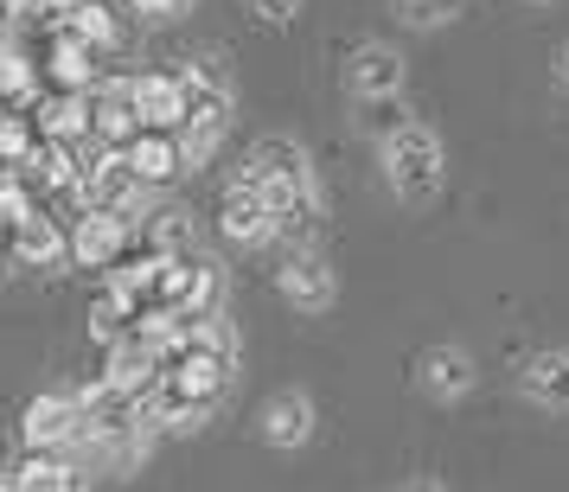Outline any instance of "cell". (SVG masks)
Here are the masks:
<instances>
[{
	"label": "cell",
	"mask_w": 569,
	"mask_h": 492,
	"mask_svg": "<svg viewBox=\"0 0 569 492\" xmlns=\"http://www.w3.org/2000/svg\"><path fill=\"white\" fill-rule=\"evenodd\" d=\"M122 243H129V218L122 211H83L78 231H71V257L83 269H109V262L122 257Z\"/></svg>",
	"instance_id": "obj_13"
},
{
	"label": "cell",
	"mask_w": 569,
	"mask_h": 492,
	"mask_svg": "<svg viewBox=\"0 0 569 492\" xmlns=\"http://www.w3.org/2000/svg\"><path fill=\"white\" fill-rule=\"evenodd\" d=\"M0 160H7V167H27L32 160V134H27V122H13V116L0 122Z\"/></svg>",
	"instance_id": "obj_29"
},
{
	"label": "cell",
	"mask_w": 569,
	"mask_h": 492,
	"mask_svg": "<svg viewBox=\"0 0 569 492\" xmlns=\"http://www.w3.org/2000/svg\"><path fill=\"white\" fill-rule=\"evenodd\" d=\"M32 90H39V71H32V58L20 46H0V97H13V103H32Z\"/></svg>",
	"instance_id": "obj_26"
},
{
	"label": "cell",
	"mask_w": 569,
	"mask_h": 492,
	"mask_svg": "<svg viewBox=\"0 0 569 492\" xmlns=\"http://www.w3.org/2000/svg\"><path fill=\"white\" fill-rule=\"evenodd\" d=\"M525 7H550V0H525Z\"/></svg>",
	"instance_id": "obj_36"
},
{
	"label": "cell",
	"mask_w": 569,
	"mask_h": 492,
	"mask_svg": "<svg viewBox=\"0 0 569 492\" xmlns=\"http://www.w3.org/2000/svg\"><path fill=\"white\" fill-rule=\"evenodd\" d=\"M186 83V122H211V129H231V109H237V83L224 71V58H192L180 71ZM180 122V129H186Z\"/></svg>",
	"instance_id": "obj_4"
},
{
	"label": "cell",
	"mask_w": 569,
	"mask_h": 492,
	"mask_svg": "<svg viewBox=\"0 0 569 492\" xmlns=\"http://www.w3.org/2000/svg\"><path fill=\"white\" fill-rule=\"evenodd\" d=\"M20 435H27L32 448H78L83 441V396L78 390H46V396H32Z\"/></svg>",
	"instance_id": "obj_7"
},
{
	"label": "cell",
	"mask_w": 569,
	"mask_h": 492,
	"mask_svg": "<svg viewBox=\"0 0 569 492\" xmlns=\"http://www.w3.org/2000/svg\"><path fill=\"white\" fill-rule=\"evenodd\" d=\"M46 0H0V27H20V20H32Z\"/></svg>",
	"instance_id": "obj_31"
},
{
	"label": "cell",
	"mask_w": 569,
	"mask_h": 492,
	"mask_svg": "<svg viewBox=\"0 0 569 492\" xmlns=\"http://www.w3.org/2000/svg\"><path fill=\"white\" fill-rule=\"evenodd\" d=\"M46 7H52V13H71V7H83V0H46Z\"/></svg>",
	"instance_id": "obj_35"
},
{
	"label": "cell",
	"mask_w": 569,
	"mask_h": 492,
	"mask_svg": "<svg viewBox=\"0 0 569 492\" xmlns=\"http://www.w3.org/2000/svg\"><path fill=\"white\" fill-rule=\"evenodd\" d=\"M129 320H141V313H134L129 301H122V294H116V288H109L103 301H97V308H90V339H103V345H116V339H129V333H134Z\"/></svg>",
	"instance_id": "obj_24"
},
{
	"label": "cell",
	"mask_w": 569,
	"mask_h": 492,
	"mask_svg": "<svg viewBox=\"0 0 569 492\" xmlns=\"http://www.w3.org/2000/svg\"><path fill=\"white\" fill-rule=\"evenodd\" d=\"M276 288H282V301L295 313H327L339 301V275L320 250H295V257L276 269Z\"/></svg>",
	"instance_id": "obj_6"
},
{
	"label": "cell",
	"mask_w": 569,
	"mask_h": 492,
	"mask_svg": "<svg viewBox=\"0 0 569 492\" xmlns=\"http://www.w3.org/2000/svg\"><path fill=\"white\" fill-rule=\"evenodd\" d=\"M397 492H448L441 480H410V486H397Z\"/></svg>",
	"instance_id": "obj_34"
},
{
	"label": "cell",
	"mask_w": 569,
	"mask_h": 492,
	"mask_svg": "<svg viewBox=\"0 0 569 492\" xmlns=\"http://www.w3.org/2000/svg\"><path fill=\"white\" fill-rule=\"evenodd\" d=\"M416 384H422V396H436V403H461L480 384V364H473L467 345H429L416 359Z\"/></svg>",
	"instance_id": "obj_9"
},
{
	"label": "cell",
	"mask_w": 569,
	"mask_h": 492,
	"mask_svg": "<svg viewBox=\"0 0 569 492\" xmlns=\"http://www.w3.org/2000/svg\"><path fill=\"white\" fill-rule=\"evenodd\" d=\"M0 492H20V486H13V480H7V486H0Z\"/></svg>",
	"instance_id": "obj_37"
},
{
	"label": "cell",
	"mask_w": 569,
	"mask_h": 492,
	"mask_svg": "<svg viewBox=\"0 0 569 492\" xmlns=\"http://www.w3.org/2000/svg\"><path fill=\"white\" fill-rule=\"evenodd\" d=\"M32 173L46 185H64V192H78L83 185V160H78V141H46V148H32L27 160Z\"/></svg>",
	"instance_id": "obj_21"
},
{
	"label": "cell",
	"mask_w": 569,
	"mask_h": 492,
	"mask_svg": "<svg viewBox=\"0 0 569 492\" xmlns=\"http://www.w3.org/2000/svg\"><path fill=\"white\" fill-rule=\"evenodd\" d=\"M557 83H563V90H569V39H563V46H557Z\"/></svg>",
	"instance_id": "obj_33"
},
{
	"label": "cell",
	"mask_w": 569,
	"mask_h": 492,
	"mask_svg": "<svg viewBox=\"0 0 569 492\" xmlns=\"http://www.w3.org/2000/svg\"><path fill=\"white\" fill-rule=\"evenodd\" d=\"M243 7H250V13H257L262 27H288V20H295V13H301V0H243Z\"/></svg>",
	"instance_id": "obj_30"
},
{
	"label": "cell",
	"mask_w": 569,
	"mask_h": 492,
	"mask_svg": "<svg viewBox=\"0 0 569 492\" xmlns=\"http://www.w3.org/2000/svg\"><path fill=\"white\" fill-rule=\"evenodd\" d=\"M403 83H410V64L397 46L385 39H365L346 52V90H352V103H385V97H403Z\"/></svg>",
	"instance_id": "obj_3"
},
{
	"label": "cell",
	"mask_w": 569,
	"mask_h": 492,
	"mask_svg": "<svg viewBox=\"0 0 569 492\" xmlns=\"http://www.w3.org/2000/svg\"><path fill=\"white\" fill-rule=\"evenodd\" d=\"M90 134L103 148H129L141 134V109H134V78H116V83H97V103H90Z\"/></svg>",
	"instance_id": "obj_11"
},
{
	"label": "cell",
	"mask_w": 569,
	"mask_h": 492,
	"mask_svg": "<svg viewBox=\"0 0 569 492\" xmlns=\"http://www.w3.org/2000/svg\"><path fill=\"white\" fill-rule=\"evenodd\" d=\"M134 109H141V129H180L186 122V83L180 78H134Z\"/></svg>",
	"instance_id": "obj_15"
},
{
	"label": "cell",
	"mask_w": 569,
	"mask_h": 492,
	"mask_svg": "<svg viewBox=\"0 0 569 492\" xmlns=\"http://www.w3.org/2000/svg\"><path fill=\"white\" fill-rule=\"evenodd\" d=\"M154 231V250L160 257H199V224H192V211H180V205H167L148 224Z\"/></svg>",
	"instance_id": "obj_22"
},
{
	"label": "cell",
	"mask_w": 569,
	"mask_h": 492,
	"mask_svg": "<svg viewBox=\"0 0 569 492\" xmlns=\"http://www.w3.org/2000/svg\"><path fill=\"white\" fill-rule=\"evenodd\" d=\"M378 167H385V185L403 205H429L448 185V148H441V134L429 122H397L378 141Z\"/></svg>",
	"instance_id": "obj_2"
},
{
	"label": "cell",
	"mask_w": 569,
	"mask_h": 492,
	"mask_svg": "<svg viewBox=\"0 0 569 492\" xmlns=\"http://www.w3.org/2000/svg\"><path fill=\"white\" fill-rule=\"evenodd\" d=\"M129 160H134V173H141L148 185H167V180L186 167V160H180V141H173L167 129H141V134L129 141Z\"/></svg>",
	"instance_id": "obj_17"
},
{
	"label": "cell",
	"mask_w": 569,
	"mask_h": 492,
	"mask_svg": "<svg viewBox=\"0 0 569 492\" xmlns=\"http://www.w3.org/2000/svg\"><path fill=\"white\" fill-rule=\"evenodd\" d=\"M243 173L262 185V199H269V211H276L282 231H308L313 218H320L313 160L295 134H262L257 148H250V160H243Z\"/></svg>",
	"instance_id": "obj_1"
},
{
	"label": "cell",
	"mask_w": 569,
	"mask_h": 492,
	"mask_svg": "<svg viewBox=\"0 0 569 492\" xmlns=\"http://www.w3.org/2000/svg\"><path fill=\"white\" fill-rule=\"evenodd\" d=\"M218 231L231 237V243H243V250H257V243H269V237H282L276 211H269V199H262V185L250 180V173H237V180L224 185V205H218Z\"/></svg>",
	"instance_id": "obj_5"
},
{
	"label": "cell",
	"mask_w": 569,
	"mask_h": 492,
	"mask_svg": "<svg viewBox=\"0 0 569 492\" xmlns=\"http://www.w3.org/2000/svg\"><path fill=\"white\" fill-rule=\"evenodd\" d=\"M257 435L269 441V448H282V454L308 448L313 441V396L308 390H276L257 415Z\"/></svg>",
	"instance_id": "obj_10"
},
{
	"label": "cell",
	"mask_w": 569,
	"mask_h": 492,
	"mask_svg": "<svg viewBox=\"0 0 569 492\" xmlns=\"http://www.w3.org/2000/svg\"><path fill=\"white\" fill-rule=\"evenodd\" d=\"M20 492H83V466L64 461V448H32V461L13 473Z\"/></svg>",
	"instance_id": "obj_16"
},
{
	"label": "cell",
	"mask_w": 569,
	"mask_h": 492,
	"mask_svg": "<svg viewBox=\"0 0 569 492\" xmlns=\"http://www.w3.org/2000/svg\"><path fill=\"white\" fill-rule=\"evenodd\" d=\"M39 129H46V141H83L90 134V90L52 97V103L39 109Z\"/></svg>",
	"instance_id": "obj_20"
},
{
	"label": "cell",
	"mask_w": 569,
	"mask_h": 492,
	"mask_svg": "<svg viewBox=\"0 0 569 492\" xmlns=\"http://www.w3.org/2000/svg\"><path fill=\"white\" fill-rule=\"evenodd\" d=\"M467 0H397V20L416 32H441L448 20H461Z\"/></svg>",
	"instance_id": "obj_25"
},
{
	"label": "cell",
	"mask_w": 569,
	"mask_h": 492,
	"mask_svg": "<svg viewBox=\"0 0 569 492\" xmlns=\"http://www.w3.org/2000/svg\"><path fill=\"white\" fill-rule=\"evenodd\" d=\"M518 390H525V403L569 415V352H531L518 364Z\"/></svg>",
	"instance_id": "obj_12"
},
{
	"label": "cell",
	"mask_w": 569,
	"mask_h": 492,
	"mask_svg": "<svg viewBox=\"0 0 569 492\" xmlns=\"http://www.w3.org/2000/svg\"><path fill=\"white\" fill-rule=\"evenodd\" d=\"M64 27L78 32L83 46H97V52H109V46H122V27H116V13H109V7H97V0H83V7H71V13H64Z\"/></svg>",
	"instance_id": "obj_23"
},
{
	"label": "cell",
	"mask_w": 569,
	"mask_h": 492,
	"mask_svg": "<svg viewBox=\"0 0 569 492\" xmlns=\"http://www.w3.org/2000/svg\"><path fill=\"white\" fill-rule=\"evenodd\" d=\"M218 288H224V275H218V262L206 257H167V282H160V308L173 313H218Z\"/></svg>",
	"instance_id": "obj_8"
},
{
	"label": "cell",
	"mask_w": 569,
	"mask_h": 492,
	"mask_svg": "<svg viewBox=\"0 0 569 492\" xmlns=\"http://www.w3.org/2000/svg\"><path fill=\"white\" fill-rule=\"evenodd\" d=\"M218 141H224V129H211V122H186L180 129V160L186 167H206V160L218 154Z\"/></svg>",
	"instance_id": "obj_27"
},
{
	"label": "cell",
	"mask_w": 569,
	"mask_h": 492,
	"mask_svg": "<svg viewBox=\"0 0 569 492\" xmlns=\"http://www.w3.org/2000/svg\"><path fill=\"white\" fill-rule=\"evenodd\" d=\"M134 13H148V20H173L180 7H192V0H129Z\"/></svg>",
	"instance_id": "obj_32"
},
{
	"label": "cell",
	"mask_w": 569,
	"mask_h": 492,
	"mask_svg": "<svg viewBox=\"0 0 569 492\" xmlns=\"http://www.w3.org/2000/svg\"><path fill=\"white\" fill-rule=\"evenodd\" d=\"M20 218H32L27 185H20V173H0V224H20Z\"/></svg>",
	"instance_id": "obj_28"
},
{
	"label": "cell",
	"mask_w": 569,
	"mask_h": 492,
	"mask_svg": "<svg viewBox=\"0 0 569 492\" xmlns=\"http://www.w3.org/2000/svg\"><path fill=\"white\" fill-rule=\"evenodd\" d=\"M52 78L64 83V90H97V46H83L78 32L64 27L52 46Z\"/></svg>",
	"instance_id": "obj_19"
},
{
	"label": "cell",
	"mask_w": 569,
	"mask_h": 492,
	"mask_svg": "<svg viewBox=\"0 0 569 492\" xmlns=\"http://www.w3.org/2000/svg\"><path fill=\"white\" fill-rule=\"evenodd\" d=\"M160 371H167V359L154 352V339H148V333H129V339H116V345H109V384L148 396V390L160 384Z\"/></svg>",
	"instance_id": "obj_14"
},
{
	"label": "cell",
	"mask_w": 569,
	"mask_h": 492,
	"mask_svg": "<svg viewBox=\"0 0 569 492\" xmlns=\"http://www.w3.org/2000/svg\"><path fill=\"white\" fill-rule=\"evenodd\" d=\"M64 250H71V237H58L52 218H39V211H32V218L13 224V257L27 262V269H52Z\"/></svg>",
	"instance_id": "obj_18"
}]
</instances>
